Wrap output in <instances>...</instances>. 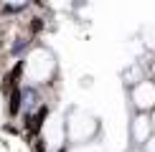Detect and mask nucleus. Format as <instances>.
Wrapping results in <instances>:
<instances>
[{
  "mask_svg": "<svg viewBox=\"0 0 155 152\" xmlns=\"http://www.w3.org/2000/svg\"><path fill=\"white\" fill-rule=\"evenodd\" d=\"M135 101H137V106H153L155 104V86H150V84H143L137 89V94H135Z\"/></svg>",
  "mask_w": 155,
  "mask_h": 152,
  "instance_id": "obj_1",
  "label": "nucleus"
},
{
  "mask_svg": "<svg viewBox=\"0 0 155 152\" xmlns=\"http://www.w3.org/2000/svg\"><path fill=\"white\" fill-rule=\"evenodd\" d=\"M145 127L150 129V119L140 117V119H137V124H135V132H137V139H145Z\"/></svg>",
  "mask_w": 155,
  "mask_h": 152,
  "instance_id": "obj_2",
  "label": "nucleus"
}]
</instances>
